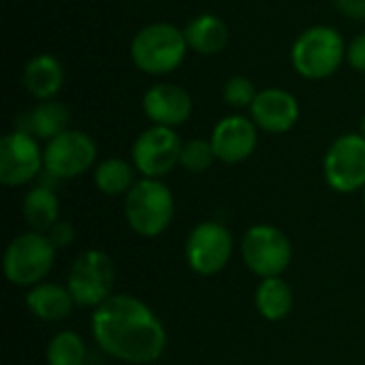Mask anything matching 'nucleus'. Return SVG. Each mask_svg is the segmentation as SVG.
Instances as JSON below:
<instances>
[{"instance_id":"1","label":"nucleus","mask_w":365,"mask_h":365,"mask_svg":"<svg viewBox=\"0 0 365 365\" xmlns=\"http://www.w3.org/2000/svg\"><path fill=\"white\" fill-rule=\"evenodd\" d=\"M90 327L98 349L124 364H154L167 349L160 319L148 304L126 293H113L94 308Z\"/></svg>"},{"instance_id":"2","label":"nucleus","mask_w":365,"mask_h":365,"mask_svg":"<svg viewBox=\"0 0 365 365\" xmlns=\"http://www.w3.org/2000/svg\"><path fill=\"white\" fill-rule=\"evenodd\" d=\"M128 51L133 64L141 73L165 77L182 66L188 53V43L184 28H178L169 21H154L143 26L133 36Z\"/></svg>"},{"instance_id":"3","label":"nucleus","mask_w":365,"mask_h":365,"mask_svg":"<svg viewBox=\"0 0 365 365\" xmlns=\"http://www.w3.org/2000/svg\"><path fill=\"white\" fill-rule=\"evenodd\" d=\"M346 41L342 32L327 24H317L299 32L291 47V66L310 81H323L336 75L346 60Z\"/></svg>"},{"instance_id":"4","label":"nucleus","mask_w":365,"mask_h":365,"mask_svg":"<svg viewBox=\"0 0 365 365\" xmlns=\"http://www.w3.org/2000/svg\"><path fill=\"white\" fill-rule=\"evenodd\" d=\"M175 214L171 188L163 180L141 178L124 195V216L128 227L141 237L163 235Z\"/></svg>"},{"instance_id":"5","label":"nucleus","mask_w":365,"mask_h":365,"mask_svg":"<svg viewBox=\"0 0 365 365\" xmlns=\"http://www.w3.org/2000/svg\"><path fill=\"white\" fill-rule=\"evenodd\" d=\"M56 261V246L45 233L28 231L13 237L4 250V276L11 284L17 287H36L41 284Z\"/></svg>"},{"instance_id":"6","label":"nucleus","mask_w":365,"mask_h":365,"mask_svg":"<svg viewBox=\"0 0 365 365\" xmlns=\"http://www.w3.org/2000/svg\"><path fill=\"white\" fill-rule=\"evenodd\" d=\"M113 287L115 265L107 252L90 248L75 257L68 269L66 289L71 291L77 306L98 308L113 295Z\"/></svg>"},{"instance_id":"7","label":"nucleus","mask_w":365,"mask_h":365,"mask_svg":"<svg viewBox=\"0 0 365 365\" xmlns=\"http://www.w3.org/2000/svg\"><path fill=\"white\" fill-rule=\"evenodd\" d=\"M242 259L259 278L282 276L293 261V246L287 233L274 225H255L242 237Z\"/></svg>"},{"instance_id":"8","label":"nucleus","mask_w":365,"mask_h":365,"mask_svg":"<svg viewBox=\"0 0 365 365\" xmlns=\"http://www.w3.org/2000/svg\"><path fill=\"white\" fill-rule=\"evenodd\" d=\"M323 175L327 186L342 195L365 188V137L361 133L340 135L327 148Z\"/></svg>"},{"instance_id":"9","label":"nucleus","mask_w":365,"mask_h":365,"mask_svg":"<svg viewBox=\"0 0 365 365\" xmlns=\"http://www.w3.org/2000/svg\"><path fill=\"white\" fill-rule=\"evenodd\" d=\"M182 145L184 141L180 139L175 128L152 124L133 141L130 160L143 178L160 180L169 175L175 167H180Z\"/></svg>"},{"instance_id":"10","label":"nucleus","mask_w":365,"mask_h":365,"mask_svg":"<svg viewBox=\"0 0 365 365\" xmlns=\"http://www.w3.org/2000/svg\"><path fill=\"white\" fill-rule=\"evenodd\" d=\"M233 255V235L216 220L199 222L186 237L184 257L188 267L199 276L220 274Z\"/></svg>"},{"instance_id":"11","label":"nucleus","mask_w":365,"mask_h":365,"mask_svg":"<svg viewBox=\"0 0 365 365\" xmlns=\"http://www.w3.org/2000/svg\"><path fill=\"white\" fill-rule=\"evenodd\" d=\"M96 141L88 133L68 128L45 143L43 163L49 175L58 180H71L86 173L96 163Z\"/></svg>"},{"instance_id":"12","label":"nucleus","mask_w":365,"mask_h":365,"mask_svg":"<svg viewBox=\"0 0 365 365\" xmlns=\"http://www.w3.org/2000/svg\"><path fill=\"white\" fill-rule=\"evenodd\" d=\"M45 169L38 139L19 128L0 139V182L9 188L32 182Z\"/></svg>"},{"instance_id":"13","label":"nucleus","mask_w":365,"mask_h":365,"mask_svg":"<svg viewBox=\"0 0 365 365\" xmlns=\"http://www.w3.org/2000/svg\"><path fill=\"white\" fill-rule=\"evenodd\" d=\"M248 111L259 130L269 135H284L297 124L302 107L293 92L284 88H263L257 92Z\"/></svg>"},{"instance_id":"14","label":"nucleus","mask_w":365,"mask_h":365,"mask_svg":"<svg viewBox=\"0 0 365 365\" xmlns=\"http://www.w3.org/2000/svg\"><path fill=\"white\" fill-rule=\"evenodd\" d=\"M210 141L218 160L240 165L255 154L259 145V128L250 115L246 118L242 113H233L216 122Z\"/></svg>"},{"instance_id":"15","label":"nucleus","mask_w":365,"mask_h":365,"mask_svg":"<svg viewBox=\"0 0 365 365\" xmlns=\"http://www.w3.org/2000/svg\"><path fill=\"white\" fill-rule=\"evenodd\" d=\"M141 107L145 118L154 126L178 128L186 124L192 115V96L180 83L160 81L145 90Z\"/></svg>"},{"instance_id":"16","label":"nucleus","mask_w":365,"mask_h":365,"mask_svg":"<svg viewBox=\"0 0 365 365\" xmlns=\"http://www.w3.org/2000/svg\"><path fill=\"white\" fill-rule=\"evenodd\" d=\"M66 73L62 62L51 53L32 56L21 73V83L26 92L36 101H51L60 94Z\"/></svg>"},{"instance_id":"17","label":"nucleus","mask_w":365,"mask_h":365,"mask_svg":"<svg viewBox=\"0 0 365 365\" xmlns=\"http://www.w3.org/2000/svg\"><path fill=\"white\" fill-rule=\"evenodd\" d=\"M71 124V111L64 103L51 98V101H38L30 111L19 115L17 128L24 133H30L36 139L51 141L53 137L68 130Z\"/></svg>"},{"instance_id":"18","label":"nucleus","mask_w":365,"mask_h":365,"mask_svg":"<svg viewBox=\"0 0 365 365\" xmlns=\"http://www.w3.org/2000/svg\"><path fill=\"white\" fill-rule=\"evenodd\" d=\"M75 299L66 287L41 282L26 293V308L30 314L45 323H58L71 317Z\"/></svg>"},{"instance_id":"19","label":"nucleus","mask_w":365,"mask_h":365,"mask_svg":"<svg viewBox=\"0 0 365 365\" xmlns=\"http://www.w3.org/2000/svg\"><path fill=\"white\" fill-rule=\"evenodd\" d=\"M184 36L190 51L199 56H216L229 43V28L222 17L214 13H201L184 26Z\"/></svg>"},{"instance_id":"20","label":"nucleus","mask_w":365,"mask_h":365,"mask_svg":"<svg viewBox=\"0 0 365 365\" xmlns=\"http://www.w3.org/2000/svg\"><path fill=\"white\" fill-rule=\"evenodd\" d=\"M24 220L30 227V231L36 233H49L60 220V201L56 192L47 186H34L26 192L21 203Z\"/></svg>"},{"instance_id":"21","label":"nucleus","mask_w":365,"mask_h":365,"mask_svg":"<svg viewBox=\"0 0 365 365\" xmlns=\"http://www.w3.org/2000/svg\"><path fill=\"white\" fill-rule=\"evenodd\" d=\"M255 306L265 321L278 323L293 310V289L280 276L263 278L255 291Z\"/></svg>"},{"instance_id":"22","label":"nucleus","mask_w":365,"mask_h":365,"mask_svg":"<svg viewBox=\"0 0 365 365\" xmlns=\"http://www.w3.org/2000/svg\"><path fill=\"white\" fill-rule=\"evenodd\" d=\"M135 165L126 163L122 158H105L96 165L94 169V186L107 195V197H118L126 195L135 186Z\"/></svg>"},{"instance_id":"23","label":"nucleus","mask_w":365,"mask_h":365,"mask_svg":"<svg viewBox=\"0 0 365 365\" xmlns=\"http://www.w3.org/2000/svg\"><path fill=\"white\" fill-rule=\"evenodd\" d=\"M45 359L47 365H83L86 342L75 331H60L49 340Z\"/></svg>"},{"instance_id":"24","label":"nucleus","mask_w":365,"mask_h":365,"mask_svg":"<svg viewBox=\"0 0 365 365\" xmlns=\"http://www.w3.org/2000/svg\"><path fill=\"white\" fill-rule=\"evenodd\" d=\"M216 152L212 148L210 139H188L182 145V154H180V167L186 169L188 173H203L207 171L214 163H216Z\"/></svg>"},{"instance_id":"25","label":"nucleus","mask_w":365,"mask_h":365,"mask_svg":"<svg viewBox=\"0 0 365 365\" xmlns=\"http://www.w3.org/2000/svg\"><path fill=\"white\" fill-rule=\"evenodd\" d=\"M257 92L255 81L246 75H233L222 86V98L233 109H250Z\"/></svg>"},{"instance_id":"26","label":"nucleus","mask_w":365,"mask_h":365,"mask_svg":"<svg viewBox=\"0 0 365 365\" xmlns=\"http://www.w3.org/2000/svg\"><path fill=\"white\" fill-rule=\"evenodd\" d=\"M346 62L351 64L353 71L365 73V32L357 34L346 49Z\"/></svg>"},{"instance_id":"27","label":"nucleus","mask_w":365,"mask_h":365,"mask_svg":"<svg viewBox=\"0 0 365 365\" xmlns=\"http://www.w3.org/2000/svg\"><path fill=\"white\" fill-rule=\"evenodd\" d=\"M47 237L51 240V244L56 246V250H58V248H66V246L73 244V240H75V229H73L71 222H58V225L47 233Z\"/></svg>"},{"instance_id":"28","label":"nucleus","mask_w":365,"mask_h":365,"mask_svg":"<svg viewBox=\"0 0 365 365\" xmlns=\"http://www.w3.org/2000/svg\"><path fill=\"white\" fill-rule=\"evenodd\" d=\"M338 11L353 21H365V0H334Z\"/></svg>"},{"instance_id":"29","label":"nucleus","mask_w":365,"mask_h":365,"mask_svg":"<svg viewBox=\"0 0 365 365\" xmlns=\"http://www.w3.org/2000/svg\"><path fill=\"white\" fill-rule=\"evenodd\" d=\"M359 133H361V135L365 137V115L361 118V124H359Z\"/></svg>"},{"instance_id":"30","label":"nucleus","mask_w":365,"mask_h":365,"mask_svg":"<svg viewBox=\"0 0 365 365\" xmlns=\"http://www.w3.org/2000/svg\"><path fill=\"white\" fill-rule=\"evenodd\" d=\"M364 205H365V188H364Z\"/></svg>"}]
</instances>
